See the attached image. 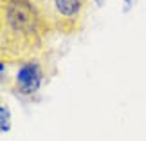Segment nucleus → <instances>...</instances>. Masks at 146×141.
<instances>
[{"mask_svg":"<svg viewBox=\"0 0 146 141\" xmlns=\"http://www.w3.org/2000/svg\"><path fill=\"white\" fill-rule=\"evenodd\" d=\"M50 35L35 0H0V63L43 56Z\"/></svg>","mask_w":146,"mask_h":141,"instance_id":"obj_1","label":"nucleus"},{"mask_svg":"<svg viewBox=\"0 0 146 141\" xmlns=\"http://www.w3.org/2000/svg\"><path fill=\"white\" fill-rule=\"evenodd\" d=\"M52 35L72 36L85 25L88 0H35Z\"/></svg>","mask_w":146,"mask_h":141,"instance_id":"obj_2","label":"nucleus"},{"mask_svg":"<svg viewBox=\"0 0 146 141\" xmlns=\"http://www.w3.org/2000/svg\"><path fill=\"white\" fill-rule=\"evenodd\" d=\"M47 65L49 63L45 61L43 56L18 63L16 65V72L13 76L11 89L18 96H24V98H31V96L38 94L43 82L50 76V72L47 71Z\"/></svg>","mask_w":146,"mask_h":141,"instance_id":"obj_3","label":"nucleus"},{"mask_svg":"<svg viewBox=\"0 0 146 141\" xmlns=\"http://www.w3.org/2000/svg\"><path fill=\"white\" fill-rule=\"evenodd\" d=\"M7 128H9V110L5 105H2V132H7Z\"/></svg>","mask_w":146,"mask_h":141,"instance_id":"obj_4","label":"nucleus"}]
</instances>
